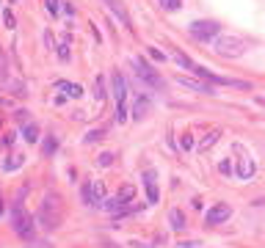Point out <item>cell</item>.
<instances>
[{"label": "cell", "instance_id": "cb8c5ba5", "mask_svg": "<svg viewBox=\"0 0 265 248\" xmlns=\"http://www.w3.org/2000/svg\"><path fill=\"white\" fill-rule=\"evenodd\" d=\"M3 20H6V28H14V25H17V22H14V14H11L9 9L3 11Z\"/></svg>", "mask_w": 265, "mask_h": 248}, {"label": "cell", "instance_id": "f1b7e54d", "mask_svg": "<svg viewBox=\"0 0 265 248\" xmlns=\"http://www.w3.org/2000/svg\"><path fill=\"white\" fill-rule=\"evenodd\" d=\"M221 174H232V160H224L221 163Z\"/></svg>", "mask_w": 265, "mask_h": 248}, {"label": "cell", "instance_id": "f546056e", "mask_svg": "<svg viewBox=\"0 0 265 248\" xmlns=\"http://www.w3.org/2000/svg\"><path fill=\"white\" fill-rule=\"evenodd\" d=\"M177 248H199V243H180Z\"/></svg>", "mask_w": 265, "mask_h": 248}, {"label": "cell", "instance_id": "52a82bcc", "mask_svg": "<svg viewBox=\"0 0 265 248\" xmlns=\"http://www.w3.org/2000/svg\"><path fill=\"white\" fill-rule=\"evenodd\" d=\"M105 185L102 182H91V185H83V202L91 204V207H102L105 202Z\"/></svg>", "mask_w": 265, "mask_h": 248}, {"label": "cell", "instance_id": "2e32d148", "mask_svg": "<svg viewBox=\"0 0 265 248\" xmlns=\"http://www.w3.org/2000/svg\"><path fill=\"white\" fill-rule=\"evenodd\" d=\"M58 88H61L64 94H69V97H83V88H80L78 83H58Z\"/></svg>", "mask_w": 265, "mask_h": 248}, {"label": "cell", "instance_id": "ac0fdd59", "mask_svg": "<svg viewBox=\"0 0 265 248\" xmlns=\"http://www.w3.org/2000/svg\"><path fill=\"white\" fill-rule=\"evenodd\" d=\"M169 221H172V229H185V215H182L180 210L169 212Z\"/></svg>", "mask_w": 265, "mask_h": 248}, {"label": "cell", "instance_id": "44dd1931", "mask_svg": "<svg viewBox=\"0 0 265 248\" xmlns=\"http://www.w3.org/2000/svg\"><path fill=\"white\" fill-rule=\"evenodd\" d=\"M94 97H97L99 102L105 99V78H97V80H94Z\"/></svg>", "mask_w": 265, "mask_h": 248}, {"label": "cell", "instance_id": "5b68a950", "mask_svg": "<svg viewBox=\"0 0 265 248\" xmlns=\"http://www.w3.org/2000/svg\"><path fill=\"white\" fill-rule=\"evenodd\" d=\"M213 50L219 52V55H227V58H240L246 50H249V44L238 36H216Z\"/></svg>", "mask_w": 265, "mask_h": 248}, {"label": "cell", "instance_id": "e0dca14e", "mask_svg": "<svg viewBox=\"0 0 265 248\" xmlns=\"http://www.w3.org/2000/svg\"><path fill=\"white\" fill-rule=\"evenodd\" d=\"M22 163H25V155H11V157H6L3 171H14V168H20Z\"/></svg>", "mask_w": 265, "mask_h": 248}, {"label": "cell", "instance_id": "7a4b0ae2", "mask_svg": "<svg viewBox=\"0 0 265 248\" xmlns=\"http://www.w3.org/2000/svg\"><path fill=\"white\" fill-rule=\"evenodd\" d=\"M11 223H14V232L20 234V237L33 240V218L22 210V193H20V199H17L14 210H11Z\"/></svg>", "mask_w": 265, "mask_h": 248}, {"label": "cell", "instance_id": "ba28073f", "mask_svg": "<svg viewBox=\"0 0 265 248\" xmlns=\"http://www.w3.org/2000/svg\"><path fill=\"white\" fill-rule=\"evenodd\" d=\"M229 215H232V207L229 204H216V207L207 210V223L210 226H219V223H224Z\"/></svg>", "mask_w": 265, "mask_h": 248}, {"label": "cell", "instance_id": "9c48e42d", "mask_svg": "<svg viewBox=\"0 0 265 248\" xmlns=\"http://www.w3.org/2000/svg\"><path fill=\"white\" fill-rule=\"evenodd\" d=\"M144 185H146V202L149 204L161 202V191H157V182H155V174H152V171L144 174Z\"/></svg>", "mask_w": 265, "mask_h": 248}, {"label": "cell", "instance_id": "3957f363", "mask_svg": "<svg viewBox=\"0 0 265 248\" xmlns=\"http://www.w3.org/2000/svg\"><path fill=\"white\" fill-rule=\"evenodd\" d=\"M111 83H114V99H116V121L125 124L127 121V83L119 72L111 75Z\"/></svg>", "mask_w": 265, "mask_h": 248}, {"label": "cell", "instance_id": "83f0119b", "mask_svg": "<svg viewBox=\"0 0 265 248\" xmlns=\"http://www.w3.org/2000/svg\"><path fill=\"white\" fill-rule=\"evenodd\" d=\"M149 58H155V61H163L166 55H163L161 50H155V47H149Z\"/></svg>", "mask_w": 265, "mask_h": 248}, {"label": "cell", "instance_id": "9a60e30c", "mask_svg": "<svg viewBox=\"0 0 265 248\" xmlns=\"http://www.w3.org/2000/svg\"><path fill=\"white\" fill-rule=\"evenodd\" d=\"M172 58H174L177 64H180V67H185L188 72H193V67H196V64H193L191 58H188L185 52H182V50H174V52H172Z\"/></svg>", "mask_w": 265, "mask_h": 248}, {"label": "cell", "instance_id": "4dcf8cb0", "mask_svg": "<svg viewBox=\"0 0 265 248\" xmlns=\"http://www.w3.org/2000/svg\"><path fill=\"white\" fill-rule=\"evenodd\" d=\"M0 215H3V196H0Z\"/></svg>", "mask_w": 265, "mask_h": 248}, {"label": "cell", "instance_id": "603a6c76", "mask_svg": "<svg viewBox=\"0 0 265 248\" xmlns=\"http://www.w3.org/2000/svg\"><path fill=\"white\" fill-rule=\"evenodd\" d=\"M44 155H56V138H52V135L44 138Z\"/></svg>", "mask_w": 265, "mask_h": 248}, {"label": "cell", "instance_id": "d6986e66", "mask_svg": "<svg viewBox=\"0 0 265 248\" xmlns=\"http://www.w3.org/2000/svg\"><path fill=\"white\" fill-rule=\"evenodd\" d=\"M133 110H135L133 119H141V116L146 113V99H144V97H138V99H135V105H133Z\"/></svg>", "mask_w": 265, "mask_h": 248}, {"label": "cell", "instance_id": "ffe728a7", "mask_svg": "<svg viewBox=\"0 0 265 248\" xmlns=\"http://www.w3.org/2000/svg\"><path fill=\"white\" fill-rule=\"evenodd\" d=\"M22 135H25V141H31L33 144V141H39V127L36 124H28V127L22 130Z\"/></svg>", "mask_w": 265, "mask_h": 248}, {"label": "cell", "instance_id": "7c38bea8", "mask_svg": "<svg viewBox=\"0 0 265 248\" xmlns=\"http://www.w3.org/2000/svg\"><path fill=\"white\" fill-rule=\"evenodd\" d=\"M116 199H119V204L125 207L127 212H130V204L135 202V188H133V185H122V191L116 193Z\"/></svg>", "mask_w": 265, "mask_h": 248}, {"label": "cell", "instance_id": "4316f807", "mask_svg": "<svg viewBox=\"0 0 265 248\" xmlns=\"http://www.w3.org/2000/svg\"><path fill=\"white\" fill-rule=\"evenodd\" d=\"M58 55L61 58H69V47H67V39L61 41V47H58Z\"/></svg>", "mask_w": 265, "mask_h": 248}, {"label": "cell", "instance_id": "277c9868", "mask_svg": "<svg viewBox=\"0 0 265 248\" xmlns=\"http://www.w3.org/2000/svg\"><path fill=\"white\" fill-rule=\"evenodd\" d=\"M130 67H133V72L146 83V86L157 88V91H163V88H166V80H163L161 75L155 72V67H149V64H146L144 58H133V61H130Z\"/></svg>", "mask_w": 265, "mask_h": 248}, {"label": "cell", "instance_id": "8fae6325", "mask_svg": "<svg viewBox=\"0 0 265 248\" xmlns=\"http://www.w3.org/2000/svg\"><path fill=\"white\" fill-rule=\"evenodd\" d=\"M102 3H105V6H108V9H111V11H114V14H116V17H119V22H122V25H127V28H130V25H133V22H130V17H127V11H125V6H122V3H119V0H102Z\"/></svg>", "mask_w": 265, "mask_h": 248}, {"label": "cell", "instance_id": "8992f818", "mask_svg": "<svg viewBox=\"0 0 265 248\" xmlns=\"http://www.w3.org/2000/svg\"><path fill=\"white\" fill-rule=\"evenodd\" d=\"M221 33V25L219 22H210V20H196V22H191V36L193 39H199V41H210V39H216Z\"/></svg>", "mask_w": 265, "mask_h": 248}, {"label": "cell", "instance_id": "4fadbf2b", "mask_svg": "<svg viewBox=\"0 0 265 248\" xmlns=\"http://www.w3.org/2000/svg\"><path fill=\"white\" fill-rule=\"evenodd\" d=\"M177 86H185L191 91H202V94H213L210 83H199V80H188V78H177Z\"/></svg>", "mask_w": 265, "mask_h": 248}, {"label": "cell", "instance_id": "7402d4cb", "mask_svg": "<svg viewBox=\"0 0 265 248\" xmlns=\"http://www.w3.org/2000/svg\"><path fill=\"white\" fill-rule=\"evenodd\" d=\"M157 3H161L166 11H177V9L182 6V0H157Z\"/></svg>", "mask_w": 265, "mask_h": 248}, {"label": "cell", "instance_id": "484cf974", "mask_svg": "<svg viewBox=\"0 0 265 248\" xmlns=\"http://www.w3.org/2000/svg\"><path fill=\"white\" fill-rule=\"evenodd\" d=\"M182 149H193V135H182Z\"/></svg>", "mask_w": 265, "mask_h": 248}, {"label": "cell", "instance_id": "6da1fadb", "mask_svg": "<svg viewBox=\"0 0 265 248\" xmlns=\"http://www.w3.org/2000/svg\"><path fill=\"white\" fill-rule=\"evenodd\" d=\"M36 223L44 229V232L58 229V223H61V199H58V193H47V196L42 199Z\"/></svg>", "mask_w": 265, "mask_h": 248}, {"label": "cell", "instance_id": "d4e9b609", "mask_svg": "<svg viewBox=\"0 0 265 248\" xmlns=\"http://www.w3.org/2000/svg\"><path fill=\"white\" fill-rule=\"evenodd\" d=\"M47 3V11H50L52 17H58V0H44Z\"/></svg>", "mask_w": 265, "mask_h": 248}, {"label": "cell", "instance_id": "30bf717a", "mask_svg": "<svg viewBox=\"0 0 265 248\" xmlns=\"http://www.w3.org/2000/svg\"><path fill=\"white\" fill-rule=\"evenodd\" d=\"M235 171H238L240 179H249V176L254 174V160L243 152V155H238V168H235Z\"/></svg>", "mask_w": 265, "mask_h": 248}, {"label": "cell", "instance_id": "5bb4252c", "mask_svg": "<svg viewBox=\"0 0 265 248\" xmlns=\"http://www.w3.org/2000/svg\"><path fill=\"white\" fill-rule=\"evenodd\" d=\"M219 138H221V130H210V133L204 135V141H199V146H196V149H199V155H204V152H207V149H210V146H213Z\"/></svg>", "mask_w": 265, "mask_h": 248}]
</instances>
